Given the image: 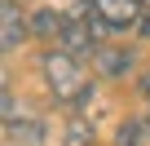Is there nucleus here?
I'll list each match as a JSON object with an SVG mask.
<instances>
[{"label": "nucleus", "instance_id": "f257e3e1", "mask_svg": "<svg viewBox=\"0 0 150 146\" xmlns=\"http://www.w3.org/2000/svg\"><path fill=\"white\" fill-rule=\"evenodd\" d=\"M40 75H44V89L57 106H71V111H84L93 102V75L88 66L66 53V49H44L40 53Z\"/></svg>", "mask_w": 150, "mask_h": 146}, {"label": "nucleus", "instance_id": "423d86ee", "mask_svg": "<svg viewBox=\"0 0 150 146\" xmlns=\"http://www.w3.org/2000/svg\"><path fill=\"white\" fill-rule=\"evenodd\" d=\"M62 27H66V14H57V9H35V14H31V36L49 40L53 49H57V40H62Z\"/></svg>", "mask_w": 150, "mask_h": 146}, {"label": "nucleus", "instance_id": "6e6552de", "mask_svg": "<svg viewBox=\"0 0 150 146\" xmlns=\"http://www.w3.org/2000/svg\"><path fill=\"white\" fill-rule=\"evenodd\" d=\"M141 120H128V124H119V146H141Z\"/></svg>", "mask_w": 150, "mask_h": 146}, {"label": "nucleus", "instance_id": "20e7f679", "mask_svg": "<svg viewBox=\"0 0 150 146\" xmlns=\"http://www.w3.org/2000/svg\"><path fill=\"white\" fill-rule=\"evenodd\" d=\"M88 62H93V75H102V80H128L137 71V53L128 44H102Z\"/></svg>", "mask_w": 150, "mask_h": 146}, {"label": "nucleus", "instance_id": "0eeeda50", "mask_svg": "<svg viewBox=\"0 0 150 146\" xmlns=\"http://www.w3.org/2000/svg\"><path fill=\"white\" fill-rule=\"evenodd\" d=\"M62 146H93V124L84 115H75L66 124V133H62Z\"/></svg>", "mask_w": 150, "mask_h": 146}, {"label": "nucleus", "instance_id": "f03ea898", "mask_svg": "<svg viewBox=\"0 0 150 146\" xmlns=\"http://www.w3.org/2000/svg\"><path fill=\"white\" fill-rule=\"evenodd\" d=\"M0 115H5V137H9L13 146H44L49 124H44L27 102H18L13 89H5V106H0Z\"/></svg>", "mask_w": 150, "mask_h": 146}, {"label": "nucleus", "instance_id": "39448f33", "mask_svg": "<svg viewBox=\"0 0 150 146\" xmlns=\"http://www.w3.org/2000/svg\"><path fill=\"white\" fill-rule=\"evenodd\" d=\"M0 22H5V36H0L5 53H13V49L31 36V14H22L18 0H0Z\"/></svg>", "mask_w": 150, "mask_h": 146}, {"label": "nucleus", "instance_id": "7ed1b4c3", "mask_svg": "<svg viewBox=\"0 0 150 146\" xmlns=\"http://www.w3.org/2000/svg\"><path fill=\"white\" fill-rule=\"evenodd\" d=\"M93 9V18L106 27V31H137L146 27V5L141 0H84Z\"/></svg>", "mask_w": 150, "mask_h": 146}]
</instances>
